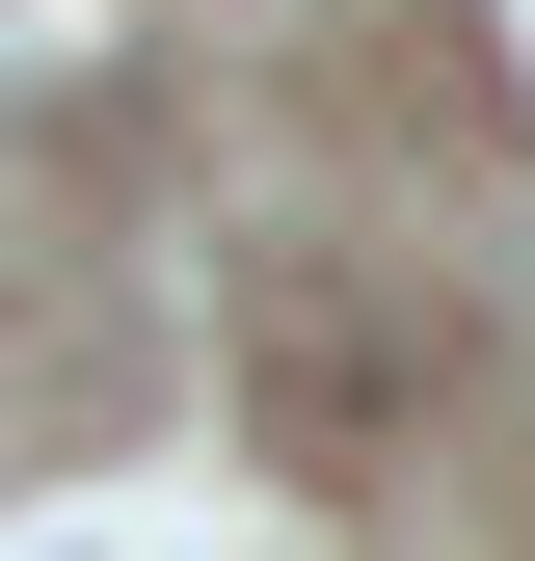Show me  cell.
I'll use <instances>...</instances> for the list:
<instances>
[]
</instances>
